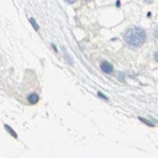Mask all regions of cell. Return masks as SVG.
<instances>
[{
    "label": "cell",
    "mask_w": 158,
    "mask_h": 158,
    "mask_svg": "<svg viewBox=\"0 0 158 158\" xmlns=\"http://www.w3.org/2000/svg\"><path fill=\"white\" fill-rule=\"evenodd\" d=\"M124 39L129 45L139 47L145 41L146 33L141 28L131 27L125 32Z\"/></svg>",
    "instance_id": "cell-1"
},
{
    "label": "cell",
    "mask_w": 158,
    "mask_h": 158,
    "mask_svg": "<svg viewBox=\"0 0 158 158\" xmlns=\"http://www.w3.org/2000/svg\"><path fill=\"white\" fill-rule=\"evenodd\" d=\"M100 69L106 74H111L113 71V66L108 62H103L100 65Z\"/></svg>",
    "instance_id": "cell-2"
},
{
    "label": "cell",
    "mask_w": 158,
    "mask_h": 158,
    "mask_svg": "<svg viewBox=\"0 0 158 158\" xmlns=\"http://www.w3.org/2000/svg\"><path fill=\"white\" fill-rule=\"evenodd\" d=\"M27 99L28 101L30 102V104H35L39 101V99H40V98H39L38 94H36V93H31L30 95H29Z\"/></svg>",
    "instance_id": "cell-3"
},
{
    "label": "cell",
    "mask_w": 158,
    "mask_h": 158,
    "mask_svg": "<svg viewBox=\"0 0 158 158\" xmlns=\"http://www.w3.org/2000/svg\"><path fill=\"white\" fill-rule=\"evenodd\" d=\"M5 128H6V130H7V131H8V132H9V133L10 134H11V135L13 136V137H14L15 138H18V136H17V134L15 133V131H14V130H12L11 127H10V126H8V125H5Z\"/></svg>",
    "instance_id": "cell-4"
},
{
    "label": "cell",
    "mask_w": 158,
    "mask_h": 158,
    "mask_svg": "<svg viewBox=\"0 0 158 158\" xmlns=\"http://www.w3.org/2000/svg\"><path fill=\"white\" fill-rule=\"evenodd\" d=\"M30 22H31L32 25V27L34 28V30H36V31H38L39 26H38V25H37V23L36 22L35 19H34V18H31L30 19Z\"/></svg>",
    "instance_id": "cell-5"
},
{
    "label": "cell",
    "mask_w": 158,
    "mask_h": 158,
    "mask_svg": "<svg viewBox=\"0 0 158 158\" xmlns=\"http://www.w3.org/2000/svg\"><path fill=\"white\" fill-rule=\"evenodd\" d=\"M63 52H64V55H65V58L67 60L69 63H70V64H72L73 63V61H72V59H71V58H70V56H69V55H68V53L66 52V51L65 49H64V51H63Z\"/></svg>",
    "instance_id": "cell-6"
},
{
    "label": "cell",
    "mask_w": 158,
    "mask_h": 158,
    "mask_svg": "<svg viewBox=\"0 0 158 158\" xmlns=\"http://www.w3.org/2000/svg\"><path fill=\"white\" fill-rule=\"evenodd\" d=\"M139 120H141L142 121V122H144L145 123H146V124H148L149 126H154V125H153V123H149L148 121H145V119H142V118H139Z\"/></svg>",
    "instance_id": "cell-7"
},
{
    "label": "cell",
    "mask_w": 158,
    "mask_h": 158,
    "mask_svg": "<svg viewBox=\"0 0 158 158\" xmlns=\"http://www.w3.org/2000/svg\"><path fill=\"white\" fill-rule=\"evenodd\" d=\"M154 35L156 36V38L158 39V25L156 27L155 30H154Z\"/></svg>",
    "instance_id": "cell-8"
},
{
    "label": "cell",
    "mask_w": 158,
    "mask_h": 158,
    "mask_svg": "<svg viewBox=\"0 0 158 158\" xmlns=\"http://www.w3.org/2000/svg\"><path fill=\"white\" fill-rule=\"evenodd\" d=\"M154 59H155V60H156L157 62H158V51H157L155 53H154Z\"/></svg>",
    "instance_id": "cell-9"
},
{
    "label": "cell",
    "mask_w": 158,
    "mask_h": 158,
    "mask_svg": "<svg viewBox=\"0 0 158 158\" xmlns=\"http://www.w3.org/2000/svg\"><path fill=\"white\" fill-rule=\"evenodd\" d=\"M66 2H67L68 3H74V2H75L77 0H65Z\"/></svg>",
    "instance_id": "cell-10"
},
{
    "label": "cell",
    "mask_w": 158,
    "mask_h": 158,
    "mask_svg": "<svg viewBox=\"0 0 158 158\" xmlns=\"http://www.w3.org/2000/svg\"><path fill=\"white\" fill-rule=\"evenodd\" d=\"M98 94H99V96H100V97H103V98H104V99H105V100H108V98H107L106 97H104V94H103V93H98Z\"/></svg>",
    "instance_id": "cell-11"
},
{
    "label": "cell",
    "mask_w": 158,
    "mask_h": 158,
    "mask_svg": "<svg viewBox=\"0 0 158 158\" xmlns=\"http://www.w3.org/2000/svg\"><path fill=\"white\" fill-rule=\"evenodd\" d=\"M145 2H148V0H145ZM152 1H153V0H150V2H152Z\"/></svg>",
    "instance_id": "cell-12"
}]
</instances>
